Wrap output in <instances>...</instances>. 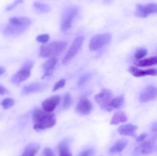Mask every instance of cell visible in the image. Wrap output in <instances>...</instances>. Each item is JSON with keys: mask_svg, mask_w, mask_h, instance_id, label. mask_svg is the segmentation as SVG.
<instances>
[{"mask_svg": "<svg viewBox=\"0 0 157 156\" xmlns=\"http://www.w3.org/2000/svg\"><path fill=\"white\" fill-rule=\"evenodd\" d=\"M93 109L91 102L87 99H82L76 106V112L81 115H88Z\"/></svg>", "mask_w": 157, "mask_h": 156, "instance_id": "cell-12", "label": "cell"}, {"mask_svg": "<svg viewBox=\"0 0 157 156\" xmlns=\"http://www.w3.org/2000/svg\"><path fill=\"white\" fill-rule=\"evenodd\" d=\"M72 102V98L71 95L69 93H67L64 96V102H63V108L64 110L67 109L68 107H70V106L71 105Z\"/></svg>", "mask_w": 157, "mask_h": 156, "instance_id": "cell-28", "label": "cell"}, {"mask_svg": "<svg viewBox=\"0 0 157 156\" xmlns=\"http://www.w3.org/2000/svg\"><path fill=\"white\" fill-rule=\"evenodd\" d=\"M67 46L64 41H54L46 45L41 46L39 50V55L42 58H50L58 55L63 52Z\"/></svg>", "mask_w": 157, "mask_h": 156, "instance_id": "cell-2", "label": "cell"}, {"mask_svg": "<svg viewBox=\"0 0 157 156\" xmlns=\"http://www.w3.org/2000/svg\"><path fill=\"white\" fill-rule=\"evenodd\" d=\"M83 41H84V38L82 36H79L75 38V41L72 43L71 46L69 48L68 51L67 52V54L64 56L62 62L64 65L68 64L73 60V58L76 56V54L81 49V46H82Z\"/></svg>", "mask_w": 157, "mask_h": 156, "instance_id": "cell-6", "label": "cell"}, {"mask_svg": "<svg viewBox=\"0 0 157 156\" xmlns=\"http://www.w3.org/2000/svg\"><path fill=\"white\" fill-rule=\"evenodd\" d=\"M127 145V141L125 139H120L118 140L111 148H110L109 151L110 154H117L120 153L126 148Z\"/></svg>", "mask_w": 157, "mask_h": 156, "instance_id": "cell-19", "label": "cell"}, {"mask_svg": "<svg viewBox=\"0 0 157 156\" xmlns=\"http://www.w3.org/2000/svg\"><path fill=\"white\" fill-rule=\"evenodd\" d=\"M60 99H61V98L58 95L51 96L50 98L43 101L42 104H41L42 109L45 113H52L58 106L60 102Z\"/></svg>", "mask_w": 157, "mask_h": 156, "instance_id": "cell-11", "label": "cell"}, {"mask_svg": "<svg viewBox=\"0 0 157 156\" xmlns=\"http://www.w3.org/2000/svg\"><path fill=\"white\" fill-rule=\"evenodd\" d=\"M39 148L40 146L38 144H30V145H27V147L25 148L24 152L20 156H35L39 150Z\"/></svg>", "mask_w": 157, "mask_h": 156, "instance_id": "cell-21", "label": "cell"}, {"mask_svg": "<svg viewBox=\"0 0 157 156\" xmlns=\"http://www.w3.org/2000/svg\"><path fill=\"white\" fill-rule=\"evenodd\" d=\"M94 99L101 106V108L108 111L109 103L112 99V92L107 89H104L101 93L95 96Z\"/></svg>", "mask_w": 157, "mask_h": 156, "instance_id": "cell-9", "label": "cell"}, {"mask_svg": "<svg viewBox=\"0 0 157 156\" xmlns=\"http://www.w3.org/2000/svg\"><path fill=\"white\" fill-rule=\"evenodd\" d=\"M66 84V80L64 79L62 80H60L59 81L55 83V86H54V88H53V91H56V90H59V89L62 88V87H64Z\"/></svg>", "mask_w": 157, "mask_h": 156, "instance_id": "cell-31", "label": "cell"}, {"mask_svg": "<svg viewBox=\"0 0 157 156\" xmlns=\"http://www.w3.org/2000/svg\"><path fill=\"white\" fill-rule=\"evenodd\" d=\"M157 97V90L154 86H147L140 94V101L141 102H147L154 100Z\"/></svg>", "mask_w": 157, "mask_h": 156, "instance_id": "cell-10", "label": "cell"}, {"mask_svg": "<svg viewBox=\"0 0 157 156\" xmlns=\"http://www.w3.org/2000/svg\"><path fill=\"white\" fill-rule=\"evenodd\" d=\"M5 72H6V70H5L4 67H0V76H2V74H4Z\"/></svg>", "mask_w": 157, "mask_h": 156, "instance_id": "cell-37", "label": "cell"}, {"mask_svg": "<svg viewBox=\"0 0 157 156\" xmlns=\"http://www.w3.org/2000/svg\"><path fill=\"white\" fill-rule=\"evenodd\" d=\"M151 128H152V130H153V132H156V122H154V123L153 124V125H152Z\"/></svg>", "mask_w": 157, "mask_h": 156, "instance_id": "cell-38", "label": "cell"}, {"mask_svg": "<svg viewBox=\"0 0 157 156\" xmlns=\"http://www.w3.org/2000/svg\"><path fill=\"white\" fill-rule=\"evenodd\" d=\"M78 12V9L75 6L70 7L67 9L64 12L62 18V21H61V28L63 32H66L71 27L72 22L75 19V16Z\"/></svg>", "mask_w": 157, "mask_h": 156, "instance_id": "cell-7", "label": "cell"}, {"mask_svg": "<svg viewBox=\"0 0 157 156\" xmlns=\"http://www.w3.org/2000/svg\"><path fill=\"white\" fill-rule=\"evenodd\" d=\"M49 38H50V37H49L48 35H47V34H44V35H38V36L36 38V40L37 41H38V42L47 43L48 41H49Z\"/></svg>", "mask_w": 157, "mask_h": 156, "instance_id": "cell-32", "label": "cell"}, {"mask_svg": "<svg viewBox=\"0 0 157 156\" xmlns=\"http://www.w3.org/2000/svg\"><path fill=\"white\" fill-rule=\"evenodd\" d=\"M33 6L35 10L38 12H40V13H48V12H49L51 11L50 6L47 4H44V3L39 2H35Z\"/></svg>", "mask_w": 157, "mask_h": 156, "instance_id": "cell-25", "label": "cell"}, {"mask_svg": "<svg viewBox=\"0 0 157 156\" xmlns=\"http://www.w3.org/2000/svg\"><path fill=\"white\" fill-rule=\"evenodd\" d=\"M43 154H44V156H55V153L50 148H44V151H43Z\"/></svg>", "mask_w": 157, "mask_h": 156, "instance_id": "cell-34", "label": "cell"}, {"mask_svg": "<svg viewBox=\"0 0 157 156\" xmlns=\"http://www.w3.org/2000/svg\"><path fill=\"white\" fill-rule=\"evenodd\" d=\"M95 155V150L93 148H88L83 150L78 156H94Z\"/></svg>", "mask_w": 157, "mask_h": 156, "instance_id": "cell-30", "label": "cell"}, {"mask_svg": "<svg viewBox=\"0 0 157 156\" xmlns=\"http://www.w3.org/2000/svg\"><path fill=\"white\" fill-rule=\"evenodd\" d=\"M45 87L46 86L44 84H39V83L31 84L27 86H25L22 90V93L24 95H29L34 93H38V92L43 91Z\"/></svg>", "mask_w": 157, "mask_h": 156, "instance_id": "cell-15", "label": "cell"}, {"mask_svg": "<svg viewBox=\"0 0 157 156\" xmlns=\"http://www.w3.org/2000/svg\"><path fill=\"white\" fill-rule=\"evenodd\" d=\"M21 2H23V0H15V1L12 3V4H11L10 6H9L7 8H6V10L7 11L12 10V9H15L17 6H18L19 4H21Z\"/></svg>", "mask_w": 157, "mask_h": 156, "instance_id": "cell-33", "label": "cell"}, {"mask_svg": "<svg viewBox=\"0 0 157 156\" xmlns=\"http://www.w3.org/2000/svg\"><path fill=\"white\" fill-rule=\"evenodd\" d=\"M32 66H33V62L30 61H26L22 67L12 76L11 81L14 84H19L27 80L31 75V70L32 68Z\"/></svg>", "mask_w": 157, "mask_h": 156, "instance_id": "cell-5", "label": "cell"}, {"mask_svg": "<svg viewBox=\"0 0 157 156\" xmlns=\"http://www.w3.org/2000/svg\"><path fill=\"white\" fill-rule=\"evenodd\" d=\"M156 148V138H153L140 144L133 151L134 156L148 155L154 151Z\"/></svg>", "mask_w": 157, "mask_h": 156, "instance_id": "cell-4", "label": "cell"}, {"mask_svg": "<svg viewBox=\"0 0 157 156\" xmlns=\"http://www.w3.org/2000/svg\"><path fill=\"white\" fill-rule=\"evenodd\" d=\"M157 12V6L156 3H149L147 5H137L135 11L136 16L140 18H147L152 14Z\"/></svg>", "mask_w": 157, "mask_h": 156, "instance_id": "cell-8", "label": "cell"}, {"mask_svg": "<svg viewBox=\"0 0 157 156\" xmlns=\"http://www.w3.org/2000/svg\"><path fill=\"white\" fill-rule=\"evenodd\" d=\"M32 121L34 122V129L40 132L45 128H52L56 123V118L54 115L48 114L38 109H35L32 113Z\"/></svg>", "mask_w": 157, "mask_h": 156, "instance_id": "cell-1", "label": "cell"}, {"mask_svg": "<svg viewBox=\"0 0 157 156\" xmlns=\"http://www.w3.org/2000/svg\"><path fill=\"white\" fill-rule=\"evenodd\" d=\"M15 104V101L14 99H11V98H6V99H3L1 102V105L5 110H8V109L12 107Z\"/></svg>", "mask_w": 157, "mask_h": 156, "instance_id": "cell-27", "label": "cell"}, {"mask_svg": "<svg viewBox=\"0 0 157 156\" xmlns=\"http://www.w3.org/2000/svg\"><path fill=\"white\" fill-rule=\"evenodd\" d=\"M135 65L139 66V67H150V66H154L157 64V58L156 57H152V58H147L144 60H140L134 63Z\"/></svg>", "mask_w": 157, "mask_h": 156, "instance_id": "cell-22", "label": "cell"}, {"mask_svg": "<svg viewBox=\"0 0 157 156\" xmlns=\"http://www.w3.org/2000/svg\"><path fill=\"white\" fill-rule=\"evenodd\" d=\"M26 30H27V28L20 27V26L9 24L5 28L4 34L8 36H15V35H19L24 33Z\"/></svg>", "mask_w": 157, "mask_h": 156, "instance_id": "cell-16", "label": "cell"}, {"mask_svg": "<svg viewBox=\"0 0 157 156\" xmlns=\"http://www.w3.org/2000/svg\"><path fill=\"white\" fill-rule=\"evenodd\" d=\"M112 39V35L110 33L102 34V35H98L94 36L91 38L89 44V47L91 50H98L107 45L108 43L110 42Z\"/></svg>", "mask_w": 157, "mask_h": 156, "instance_id": "cell-3", "label": "cell"}, {"mask_svg": "<svg viewBox=\"0 0 157 156\" xmlns=\"http://www.w3.org/2000/svg\"><path fill=\"white\" fill-rule=\"evenodd\" d=\"M128 120L127 115L125 113L122 111L117 112L114 115H113V118L111 119L110 124L111 125H118V124L121 123V122H125Z\"/></svg>", "mask_w": 157, "mask_h": 156, "instance_id": "cell-20", "label": "cell"}, {"mask_svg": "<svg viewBox=\"0 0 157 156\" xmlns=\"http://www.w3.org/2000/svg\"><path fill=\"white\" fill-rule=\"evenodd\" d=\"M129 72L131 73L133 76L136 77H140V76H156L157 70L156 69H149V70H140L136 67H130L129 68Z\"/></svg>", "mask_w": 157, "mask_h": 156, "instance_id": "cell-13", "label": "cell"}, {"mask_svg": "<svg viewBox=\"0 0 157 156\" xmlns=\"http://www.w3.org/2000/svg\"><path fill=\"white\" fill-rule=\"evenodd\" d=\"M124 102V98L123 96H119L115 97L114 99H112L109 103V110H111L113 109L121 108Z\"/></svg>", "mask_w": 157, "mask_h": 156, "instance_id": "cell-24", "label": "cell"}, {"mask_svg": "<svg viewBox=\"0 0 157 156\" xmlns=\"http://www.w3.org/2000/svg\"><path fill=\"white\" fill-rule=\"evenodd\" d=\"M90 77H91V73H86L81 75L78 81V87H83V86L85 85V84L88 82L89 80L90 79Z\"/></svg>", "mask_w": 157, "mask_h": 156, "instance_id": "cell-26", "label": "cell"}, {"mask_svg": "<svg viewBox=\"0 0 157 156\" xmlns=\"http://www.w3.org/2000/svg\"><path fill=\"white\" fill-rule=\"evenodd\" d=\"M9 24L28 28L32 24V21L30 18L25 17H14L9 19Z\"/></svg>", "mask_w": 157, "mask_h": 156, "instance_id": "cell-18", "label": "cell"}, {"mask_svg": "<svg viewBox=\"0 0 157 156\" xmlns=\"http://www.w3.org/2000/svg\"><path fill=\"white\" fill-rule=\"evenodd\" d=\"M57 63H58V59L56 58H54V57L44 63V64H43V69H44V74L43 77L49 76L53 73V70L55 69V66H56Z\"/></svg>", "mask_w": 157, "mask_h": 156, "instance_id": "cell-17", "label": "cell"}, {"mask_svg": "<svg viewBox=\"0 0 157 156\" xmlns=\"http://www.w3.org/2000/svg\"><path fill=\"white\" fill-rule=\"evenodd\" d=\"M147 54V50L144 48H140L139 50H136V52L135 53V58L136 60H140L142 58H144L146 55Z\"/></svg>", "mask_w": 157, "mask_h": 156, "instance_id": "cell-29", "label": "cell"}, {"mask_svg": "<svg viewBox=\"0 0 157 156\" xmlns=\"http://www.w3.org/2000/svg\"><path fill=\"white\" fill-rule=\"evenodd\" d=\"M59 149V156H72L71 152L68 147V142L67 141H62L58 145Z\"/></svg>", "mask_w": 157, "mask_h": 156, "instance_id": "cell-23", "label": "cell"}, {"mask_svg": "<svg viewBox=\"0 0 157 156\" xmlns=\"http://www.w3.org/2000/svg\"><path fill=\"white\" fill-rule=\"evenodd\" d=\"M147 135L145 134V133H144V134L140 135L139 137L136 138V142H142V141L145 140L146 138H147Z\"/></svg>", "mask_w": 157, "mask_h": 156, "instance_id": "cell-35", "label": "cell"}, {"mask_svg": "<svg viewBox=\"0 0 157 156\" xmlns=\"http://www.w3.org/2000/svg\"><path fill=\"white\" fill-rule=\"evenodd\" d=\"M6 92H7L6 89L4 87H2V85H0V95L6 94Z\"/></svg>", "mask_w": 157, "mask_h": 156, "instance_id": "cell-36", "label": "cell"}, {"mask_svg": "<svg viewBox=\"0 0 157 156\" xmlns=\"http://www.w3.org/2000/svg\"><path fill=\"white\" fill-rule=\"evenodd\" d=\"M137 126L133 124H127L123 125L118 128V132L122 136H130V137H135L137 131Z\"/></svg>", "mask_w": 157, "mask_h": 156, "instance_id": "cell-14", "label": "cell"}]
</instances>
